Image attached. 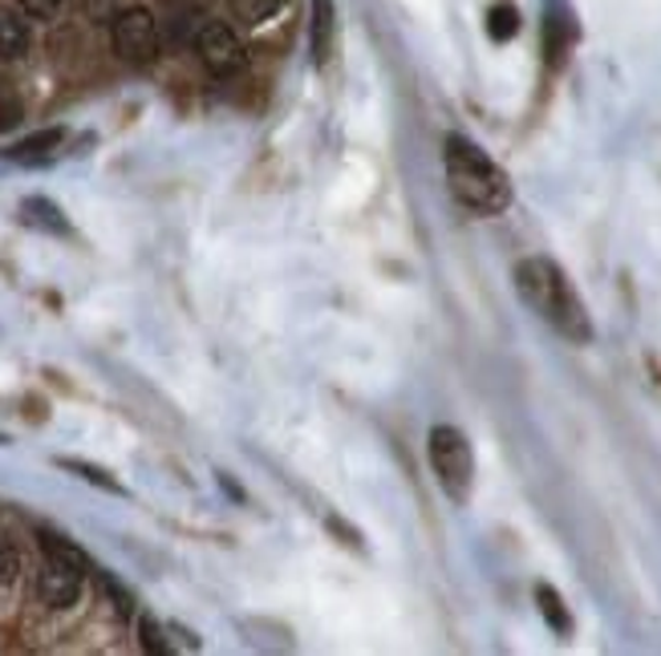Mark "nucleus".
<instances>
[{
	"label": "nucleus",
	"instance_id": "1",
	"mask_svg": "<svg viewBox=\"0 0 661 656\" xmlns=\"http://www.w3.org/2000/svg\"><path fill=\"white\" fill-rule=\"evenodd\" d=\"M515 292L524 297L532 312H540L544 321L573 345H588L593 341V321H588L585 300L576 297L573 280L564 276V268L548 256H527L515 264Z\"/></svg>",
	"mask_w": 661,
	"mask_h": 656
},
{
	"label": "nucleus",
	"instance_id": "2",
	"mask_svg": "<svg viewBox=\"0 0 661 656\" xmlns=\"http://www.w3.org/2000/svg\"><path fill=\"white\" fill-rule=\"evenodd\" d=\"M443 166H447L450 195L459 198L462 207L475 215H500L512 207V183L508 174L487 159V150H479L471 138L447 135L443 138Z\"/></svg>",
	"mask_w": 661,
	"mask_h": 656
},
{
	"label": "nucleus",
	"instance_id": "3",
	"mask_svg": "<svg viewBox=\"0 0 661 656\" xmlns=\"http://www.w3.org/2000/svg\"><path fill=\"white\" fill-rule=\"evenodd\" d=\"M426 454H430V471H435L443 495L450 503H467L475 483V454L467 433L455 430V426H435L430 442H426Z\"/></svg>",
	"mask_w": 661,
	"mask_h": 656
},
{
	"label": "nucleus",
	"instance_id": "4",
	"mask_svg": "<svg viewBox=\"0 0 661 656\" xmlns=\"http://www.w3.org/2000/svg\"><path fill=\"white\" fill-rule=\"evenodd\" d=\"M114 50L130 65H150L159 57V25L147 9H126L114 21Z\"/></svg>",
	"mask_w": 661,
	"mask_h": 656
},
{
	"label": "nucleus",
	"instance_id": "5",
	"mask_svg": "<svg viewBox=\"0 0 661 656\" xmlns=\"http://www.w3.org/2000/svg\"><path fill=\"white\" fill-rule=\"evenodd\" d=\"M86 571L74 559L62 556H45L38 571V595L45 607H74L77 595H82V583H86Z\"/></svg>",
	"mask_w": 661,
	"mask_h": 656
},
{
	"label": "nucleus",
	"instance_id": "6",
	"mask_svg": "<svg viewBox=\"0 0 661 656\" xmlns=\"http://www.w3.org/2000/svg\"><path fill=\"white\" fill-rule=\"evenodd\" d=\"M195 53H200L212 74H236L244 65V45H239V37L224 21H203L200 33H195Z\"/></svg>",
	"mask_w": 661,
	"mask_h": 656
},
{
	"label": "nucleus",
	"instance_id": "7",
	"mask_svg": "<svg viewBox=\"0 0 661 656\" xmlns=\"http://www.w3.org/2000/svg\"><path fill=\"white\" fill-rule=\"evenodd\" d=\"M540 33H544V65L556 74L576 45V17L568 9V0H548L544 4V29Z\"/></svg>",
	"mask_w": 661,
	"mask_h": 656
},
{
	"label": "nucleus",
	"instance_id": "8",
	"mask_svg": "<svg viewBox=\"0 0 661 656\" xmlns=\"http://www.w3.org/2000/svg\"><path fill=\"white\" fill-rule=\"evenodd\" d=\"M333 41H338V9H333V0H312V9H309L312 65H329V57H333Z\"/></svg>",
	"mask_w": 661,
	"mask_h": 656
},
{
	"label": "nucleus",
	"instance_id": "9",
	"mask_svg": "<svg viewBox=\"0 0 661 656\" xmlns=\"http://www.w3.org/2000/svg\"><path fill=\"white\" fill-rule=\"evenodd\" d=\"M65 142V130L62 126H53V130H38V135L21 138L13 147L4 150V159L9 162H21V166H45V162L57 154V147Z\"/></svg>",
	"mask_w": 661,
	"mask_h": 656
},
{
	"label": "nucleus",
	"instance_id": "10",
	"mask_svg": "<svg viewBox=\"0 0 661 656\" xmlns=\"http://www.w3.org/2000/svg\"><path fill=\"white\" fill-rule=\"evenodd\" d=\"M21 219H25L29 227H38V232H50V236H70V219H65V211L45 195L21 198Z\"/></svg>",
	"mask_w": 661,
	"mask_h": 656
},
{
	"label": "nucleus",
	"instance_id": "11",
	"mask_svg": "<svg viewBox=\"0 0 661 656\" xmlns=\"http://www.w3.org/2000/svg\"><path fill=\"white\" fill-rule=\"evenodd\" d=\"M29 21L17 9L0 4V62H21L29 53Z\"/></svg>",
	"mask_w": 661,
	"mask_h": 656
},
{
	"label": "nucleus",
	"instance_id": "12",
	"mask_svg": "<svg viewBox=\"0 0 661 656\" xmlns=\"http://www.w3.org/2000/svg\"><path fill=\"white\" fill-rule=\"evenodd\" d=\"M536 607L540 616H544V624H548L561 641H568L573 636V612H568V604H564V595L552 588V583H536Z\"/></svg>",
	"mask_w": 661,
	"mask_h": 656
},
{
	"label": "nucleus",
	"instance_id": "13",
	"mask_svg": "<svg viewBox=\"0 0 661 656\" xmlns=\"http://www.w3.org/2000/svg\"><path fill=\"white\" fill-rule=\"evenodd\" d=\"M520 25H524V17H520V9H515L512 0H500V4H491L487 9V37L491 41H512L515 33H520Z\"/></svg>",
	"mask_w": 661,
	"mask_h": 656
},
{
	"label": "nucleus",
	"instance_id": "14",
	"mask_svg": "<svg viewBox=\"0 0 661 656\" xmlns=\"http://www.w3.org/2000/svg\"><path fill=\"white\" fill-rule=\"evenodd\" d=\"M57 466L62 471H70V474H77L82 483H89V486H98V491H110V495H126V486L114 478L110 471H102V466H94V462H86V459H57Z\"/></svg>",
	"mask_w": 661,
	"mask_h": 656
},
{
	"label": "nucleus",
	"instance_id": "15",
	"mask_svg": "<svg viewBox=\"0 0 661 656\" xmlns=\"http://www.w3.org/2000/svg\"><path fill=\"white\" fill-rule=\"evenodd\" d=\"M21 571H25L21 547H17L9 535H0V588H13V583L21 580Z\"/></svg>",
	"mask_w": 661,
	"mask_h": 656
},
{
	"label": "nucleus",
	"instance_id": "16",
	"mask_svg": "<svg viewBox=\"0 0 661 656\" xmlns=\"http://www.w3.org/2000/svg\"><path fill=\"white\" fill-rule=\"evenodd\" d=\"M285 9V0H232V13L244 21V25H260L268 17H276Z\"/></svg>",
	"mask_w": 661,
	"mask_h": 656
},
{
	"label": "nucleus",
	"instance_id": "17",
	"mask_svg": "<svg viewBox=\"0 0 661 656\" xmlns=\"http://www.w3.org/2000/svg\"><path fill=\"white\" fill-rule=\"evenodd\" d=\"M138 644L154 656H171V644H167V636H162L159 620L154 616H138Z\"/></svg>",
	"mask_w": 661,
	"mask_h": 656
},
{
	"label": "nucleus",
	"instance_id": "18",
	"mask_svg": "<svg viewBox=\"0 0 661 656\" xmlns=\"http://www.w3.org/2000/svg\"><path fill=\"white\" fill-rule=\"evenodd\" d=\"M98 580H102V588H106V595L114 600V607H118V616H130V612H135V600H130V592H126L122 583L114 580L110 571H102Z\"/></svg>",
	"mask_w": 661,
	"mask_h": 656
},
{
	"label": "nucleus",
	"instance_id": "19",
	"mask_svg": "<svg viewBox=\"0 0 661 656\" xmlns=\"http://www.w3.org/2000/svg\"><path fill=\"white\" fill-rule=\"evenodd\" d=\"M17 4H21L29 17H53L62 9V0H17Z\"/></svg>",
	"mask_w": 661,
	"mask_h": 656
},
{
	"label": "nucleus",
	"instance_id": "20",
	"mask_svg": "<svg viewBox=\"0 0 661 656\" xmlns=\"http://www.w3.org/2000/svg\"><path fill=\"white\" fill-rule=\"evenodd\" d=\"M329 527L341 535V544H353V547H362V539H358V531L353 527H341V519H329Z\"/></svg>",
	"mask_w": 661,
	"mask_h": 656
},
{
	"label": "nucleus",
	"instance_id": "21",
	"mask_svg": "<svg viewBox=\"0 0 661 656\" xmlns=\"http://www.w3.org/2000/svg\"><path fill=\"white\" fill-rule=\"evenodd\" d=\"M220 486H224V491H227V495H232V498H236V503H244V491H239V486L232 483L227 474H220Z\"/></svg>",
	"mask_w": 661,
	"mask_h": 656
},
{
	"label": "nucleus",
	"instance_id": "22",
	"mask_svg": "<svg viewBox=\"0 0 661 656\" xmlns=\"http://www.w3.org/2000/svg\"><path fill=\"white\" fill-rule=\"evenodd\" d=\"M649 369L658 373V385H661V365H658V361H649Z\"/></svg>",
	"mask_w": 661,
	"mask_h": 656
},
{
	"label": "nucleus",
	"instance_id": "23",
	"mask_svg": "<svg viewBox=\"0 0 661 656\" xmlns=\"http://www.w3.org/2000/svg\"><path fill=\"white\" fill-rule=\"evenodd\" d=\"M0 447H9V438H0Z\"/></svg>",
	"mask_w": 661,
	"mask_h": 656
}]
</instances>
